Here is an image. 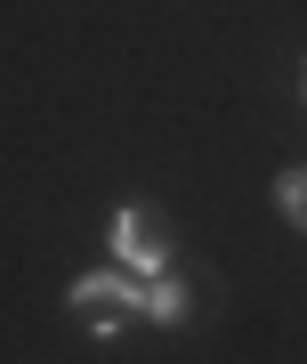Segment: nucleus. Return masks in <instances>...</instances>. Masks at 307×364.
Wrapping results in <instances>:
<instances>
[{
    "instance_id": "obj_1",
    "label": "nucleus",
    "mask_w": 307,
    "mask_h": 364,
    "mask_svg": "<svg viewBox=\"0 0 307 364\" xmlns=\"http://www.w3.org/2000/svg\"><path fill=\"white\" fill-rule=\"evenodd\" d=\"M65 308H73V316H122V324H138V308H146V275H129V267H97V275H81V284H65Z\"/></svg>"
},
{
    "instance_id": "obj_2",
    "label": "nucleus",
    "mask_w": 307,
    "mask_h": 364,
    "mask_svg": "<svg viewBox=\"0 0 307 364\" xmlns=\"http://www.w3.org/2000/svg\"><path fill=\"white\" fill-rule=\"evenodd\" d=\"M114 259L129 275H170V235L154 227V210H122L114 219Z\"/></svg>"
},
{
    "instance_id": "obj_3",
    "label": "nucleus",
    "mask_w": 307,
    "mask_h": 364,
    "mask_svg": "<svg viewBox=\"0 0 307 364\" xmlns=\"http://www.w3.org/2000/svg\"><path fill=\"white\" fill-rule=\"evenodd\" d=\"M138 316L178 324V316H186V284H178V275H146V308H138Z\"/></svg>"
},
{
    "instance_id": "obj_4",
    "label": "nucleus",
    "mask_w": 307,
    "mask_h": 364,
    "mask_svg": "<svg viewBox=\"0 0 307 364\" xmlns=\"http://www.w3.org/2000/svg\"><path fill=\"white\" fill-rule=\"evenodd\" d=\"M275 210L307 235V170H283V178H275Z\"/></svg>"
},
{
    "instance_id": "obj_5",
    "label": "nucleus",
    "mask_w": 307,
    "mask_h": 364,
    "mask_svg": "<svg viewBox=\"0 0 307 364\" xmlns=\"http://www.w3.org/2000/svg\"><path fill=\"white\" fill-rule=\"evenodd\" d=\"M299 105H307V73H299Z\"/></svg>"
}]
</instances>
